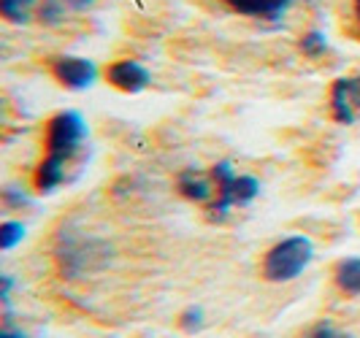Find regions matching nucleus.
Wrapping results in <instances>:
<instances>
[{"label": "nucleus", "mask_w": 360, "mask_h": 338, "mask_svg": "<svg viewBox=\"0 0 360 338\" xmlns=\"http://www.w3.org/2000/svg\"><path fill=\"white\" fill-rule=\"evenodd\" d=\"M212 178L217 184V195L209 203L212 219H225L236 206H250L260 195V181L250 174H236L228 160L217 162L212 168Z\"/></svg>", "instance_id": "f257e3e1"}, {"label": "nucleus", "mask_w": 360, "mask_h": 338, "mask_svg": "<svg viewBox=\"0 0 360 338\" xmlns=\"http://www.w3.org/2000/svg\"><path fill=\"white\" fill-rule=\"evenodd\" d=\"M311 257H314V247L307 235H288L285 241L271 247V252L266 254L263 276L276 285L292 282L307 271Z\"/></svg>", "instance_id": "f03ea898"}, {"label": "nucleus", "mask_w": 360, "mask_h": 338, "mask_svg": "<svg viewBox=\"0 0 360 338\" xmlns=\"http://www.w3.org/2000/svg\"><path fill=\"white\" fill-rule=\"evenodd\" d=\"M108 254H111V249L103 241L87 238V235H79V238L63 235L60 247H57V260H60V268L65 276H79V273H87L92 268L106 266Z\"/></svg>", "instance_id": "7ed1b4c3"}, {"label": "nucleus", "mask_w": 360, "mask_h": 338, "mask_svg": "<svg viewBox=\"0 0 360 338\" xmlns=\"http://www.w3.org/2000/svg\"><path fill=\"white\" fill-rule=\"evenodd\" d=\"M87 138V122L79 111H60L46 125V155L71 160Z\"/></svg>", "instance_id": "20e7f679"}, {"label": "nucleus", "mask_w": 360, "mask_h": 338, "mask_svg": "<svg viewBox=\"0 0 360 338\" xmlns=\"http://www.w3.org/2000/svg\"><path fill=\"white\" fill-rule=\"evenodd\" d=\"M330 111L339 125H352L360 117V73L342 76L330 87Z\"/></svg>", "instance_id": "39448f33"}, {"label": "nucleus", "mask_w": 360, "mask_h": 338, "mask_svg": "<svg viewBox=\"0 0 360 338\" xmlns=\"http://www.w3.org/2000/svg\"><path fill=\"white\" fill-rule=\"evenodd\" d=\"M52 73L63 87L73 92L90 89L98 82V65L87 57H57L52 60Z\"/></svg>", "instance_id": "423d86ee"}, {"label": "nucleus", "mask_w": 360, "mask_h": 338, "mask_svg": "<svg viewBox=\"0 0 360 338\" xmlns=\"http://www.w3.org/2000/svg\"><path fill=\"white\" fill-rule=\"evenodd\" d=\"M106 79L122 92H144L149 84H152V73L144 63L139 60H117L114 65H108Z\"/></svg>", "instance_id": "0eeeda50"}, {"label": "nucleus", "mask_w": 360, "mask_h": 338, "mask_svg": "<svg viewBox=\"0 0 360 338\" xmlns=\"http://www.w3.org/2000/svg\"><path fill=\"white\" fill-rule=\"evenodd\" d=\"M176 187H179V195L187 197V200H193V203H206V206H209L217 195V184H214V178H212V171L203 174L198 168H187V171L179 174Z\"/></svg>", "instance_id": "6e6552de"}, {"label": "nucleus", "mask_w": 360, "mask_h": 338, "mask_svg": "<svg viewBox=\"0 0 360 338\" xmlns=\"http://www.w3.org/2000/svg\"><path fill=\"white\" fill-rule=\"evenodd\" d=\"M225 3L233 8L236 14H241V17L276 22V19L285 17L298 0H225Z\"/></svg>", "instance_id": "1a4fd4ad"}, {"label": "nucleus", "mask_w": 360, "mask_h": 338, "mask_svg": "<svg viewBox=\"0 0 360 338\" xmlns=\"http://www.w3.org/2000/svg\"><path fill=\"white\" fill-rule=\"evenodd\" d=\"M65 174H68V162L60 160V157H52V155H46L41 165L36 168V190L38 193H44V195H49L54 190H60L63 187V181H65Z\"/></svg>", "instance_id": "9d476101"}, {"label": "nucleus", "mask_w": 360, "mask_h": 338, "mask_svg": "<svg viewBox=\"0 0 360 338\" xmlns=\"http://www.w3.org/2000/svg\"><path fill=\"white\" fill-rule=\"evenodd\" d=\"M44 0H0V17L11 25H30Z\"/></svg>", "instance_id": "9b49d317"}, {"label": "nucleus", "mask_w": 360, "mask_h": 338, "mask_svg": "<svg viewBox=\"0 0 360 338\" xmlns=\"http://www.w3.org/2000/svg\"><path fill=\"white\" fill-rule=\"evenodd\" d=\"M336 287L347 295H360V257H347L336 266Z\"/></svg>", "instance_id": "f8f14e48"}, {"label": "nucleus", "mask_w": 360, "mask_h": 338, "mask_svg": "<svg viewBox=\"0 0 360 338\" xmlns=\"http://www.w3.org/2000/svg\"><path fill=\"white\" fill-rule=\"evenodd\" d=\"M298 49H301V54L309 57V60H320V57L328 54L330 44H328V36H325L323 30H309V33H304L301 41H298Z\"/></svg>", "instance_id": "ddd939ff"}, {"label": "nucleus", "mask_w": 360, "mask_h": 338, "mask_svg": "<svg viewBox=\"0 0 360 338\" xmlns=\"http://www.w3.org/2000/svg\"><path fill=\"white\" fill-rule=\"evenodd\" d=\"M68 11H71V8H68L65 0H44V3L38 6L36 19L41 25H46V27H57V25L65 22V14H68Z\"/></svg>", "instance_id": "4468645a"}, {"label": "nucleus", "mask_w": 360, "mask_h": 338, "mask_svg": "<svg viewBox=\"0 0 360 338\" xmlns=\"http://www.w3.org/2000/svg\"><path fill=\"white\" fill-rule=\"evenodd\" d=\"M22 238H25V225L22 222H14V219L3 222V228H0V249H14Z\"/></svg>", "instance_id": "2eb2a0df"}, {"label": "nucleus", "mask_w": 360, "mask_h": 338, "mask_svg": "<svg viewBox=\"0 0 360 338\" xmlns=\"http://www.w3.org/2000/svg\"><path fill=\"white\" fill-rule=\"evenodd\" d=\"M181 325H184V330H198L200 325H203V308H198V306L187 308L181 314Z\"/></svg>", "instance_id": "dca6fc26"}, {"label": "nucleus", "mask_w": 360, "mask_h": 338, "mask_svg": "<svg viewBox=\"0 0 360 338\" xmlns=\"http://www.w3.org/2000/svg\"><path fill=\"white\" fill-rule=\"evenodd\" d=\"M309 338H349V336H344V333H339L330 322H320L311 333H309Z\"/></svg>", "instance_id": "f3484780"}, {"label": "nucleus", "mask_w": 360, "mask_h": 338, "mask_svg": "<svg viewBox=\"0 0 360 338\" xmlns=\"http://www.w3.org/2000/svg\"><path fill=\"white\" fill-rule=\"evenodd\" d=\"M3 200H6V206H14V209H19V206H27L30 200L25 197V193H17L14 187H8L6 193H3Z\"/></svg>", "instance_id": "a211bd4d"}, {"label": "nucleus", "mask_w": 360, "mask_h": 338, "mask_svg": "<svg viewBox=\"0 0 360 338\" xmlns=\"http://www.w3.org/2000/svg\"><path fill=\"white\" fill-rule=\"evenodd\" d=\"M65 3H68L71 11H87V8L95 6V0H65Z\"/></svg>", "instance_id": "6ab92c4d"}, {"label": "nucleus", "mask_w": 360, "mask_h": 338, "mask_svg": "<svg viewBox=\"0 0 360 338\" xmlns=\"http://www.w3.org/2000/svg\"><path fill=\"white\" fill-rule=\"evenodd\" d=\"M3 338H25V336H22V333H17V330H6V333H3Z\"/></svg>", "instance_id": "aec40b11"}, {"label": "nucleus", "mask_w": 360, "mask_h": 338, "mask_svg": "<svg viewBox=\"0 0 360 338\" xmlns=\"http://www.w3.org/2000/svg\"><path fill=\"white\" fill-rule=\"evenodd\" d=\"M355 22H358V30H360V8H355Z\"/></svg>", "instance_id": "412c9836"}, {"label": "nucleus", "mask_w": 360, "mask_h": 338, "mask_svg": "<svg viewBox=\"0 0 360 338\" xmlns=\"http://www.w3.org/2000/svg\"><path fill=\"white\" fill-rule=\"evenodd\" d=\"M301 3H309V6H314V3H320V0H301Z\"/></svg>", "instance_id": "4be33fe9"}, {"label": "nucleus", "mask_w": 360, "mask_h": 338, "mask_svg": "<svg viewBox=\"0 0 360 338\" xmlns=\"http://www.w3.org/2000/svg\"><path fill=\"white\" fill-rule=\"evenodd\" d=\"M352 3H355V8H360V0H352Z\"/></svg>", "instance_id": "5701e85b"}]
</instances>
